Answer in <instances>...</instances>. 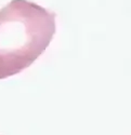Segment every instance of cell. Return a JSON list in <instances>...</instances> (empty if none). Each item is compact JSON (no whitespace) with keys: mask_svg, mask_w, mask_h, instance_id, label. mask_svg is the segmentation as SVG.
<instances>
[{"mask_svg":"<svg viewBox=\"0 0 131 135\" xmlns=\"http://www.w3.org/2000/svg\"><path fill=\"white\" fill-rule=\"evenodd\" d=\"M55 33V14L28 0H11L0 10V79L26 69Z\"/></svg>","mask_w":131,"mask_h":135,"instance_id":"1","label":"cell"}]
</instances>
